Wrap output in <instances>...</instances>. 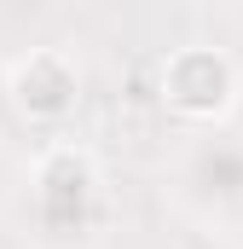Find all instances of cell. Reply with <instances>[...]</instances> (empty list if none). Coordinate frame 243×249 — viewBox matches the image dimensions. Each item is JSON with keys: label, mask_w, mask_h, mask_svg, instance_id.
Segmentation results:
<instances>
[{"label": "cell", "mask_w": 243, "mask_h": 249, "mask_svg": "<svg viewBox=\"0 0 243 249\" xmlns=\"http://www.w3.org/2000/svg\"><path fill=\"white\" fill-rule=\"evenodd\" d=\"M69 93H75V75L58 53H29V58L12 64V99L29 110V116H58L69 110Z\"/></svg>", "instance_id": "cell-2"}, {"label": "cell", "mask_w": 243, "mask_h": 249, "mask_svg": "<svg viewBox=\"0 0 243 249\" xmlns=\"http://www.w3.org/2000/svg\"><path fill=\"white\" fill-rule=\"evenodd\" d=\"M162 93L185 116H208L232 99V64L220 53H208V47H185V53H174L168 75H162Z\"/></svg>", "instance_id": "cell-1"}]
</instances>
